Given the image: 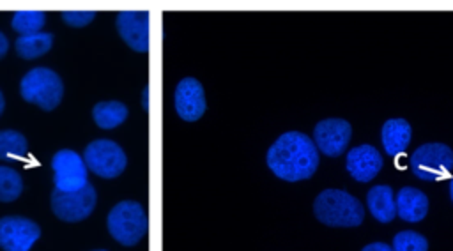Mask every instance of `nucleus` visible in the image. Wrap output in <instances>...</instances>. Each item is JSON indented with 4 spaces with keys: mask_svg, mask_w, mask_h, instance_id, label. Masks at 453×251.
<instances>
[{
    "mask_svg": "<svg viewBox=\"0 0 453 251\" xmlns=\"http://www.w3.org/2000/svg\"><path fill=\"white\" fill-rule=\"evenodd\" d=\"M269 170L287 182L310 179L319 166L315 141L299 131L283 133L267 150Z\"/></svg>",
    "mask_w": 453,
    "mask_h": 251,
    "instance_id": "obj_1",
    "label": "nucleus"
},
{
    "mask_svg": "<svg viewBox=\"0 0 453 251\" xmlns=\"http://www.w3.org/2000/svg\"><path fill=\"white\" fill-rule=\"evenodd\" d=\"M315 217L327 226H357L363 223L361 202L342 189H324L313 202Z\"/></svg>",
    "mask_w": 453,
    "mask_h": 251,
    "instance_id": "obj_2",
    "label": "nucleus"
},
{
    "mask_svg": "<svg viewBox=\"0 0 453 251\" xmlns=\"http://www.w3.org/2000/svg\"><path fill=\"white\" fill-rule=\"evenodd\" d=\"M19 94L27 103L37 104L44 111H51L62 101L64 83L53 69L34 67L21 78Z\"/></svg>",
    "mask_w": 453,
    "mask_h": 251,
    "instance_id": "obj_3",
    "label": "nucleus"
},
{
    "mask_svg": "<svg viewBox=\"0 0 453 251\" xmlns=\"http://www.w3.org/2000/svg\"><path fill=\"white\" fill-rule=\"evenodd\" d=\"M106 224L110 235L117 242H120L122 246H134L145 235L149 228V219L138 202L124 200L110 210Z\"/></svg>",
    "mask_w": 453,
    "mask_h": 251,
    "instance_id": "obj_4",
    "label": "nucleus"
},
{
    "mask_svg": "<svg viewBox=\"0 0 453 251\" xmlns=\"http://www.w3.org/2000/svg\"><path fill=\"white\" fill-rule=\"evenodd\" d=\"M411 170L421 180H442L451 175L453 150L446 143H425L412 152Z\"/></svg>",
    "mask_w": 453,
    "mask_h": 251,
    "instance_id": "obj_5",
    "label": "nucleus"
},
{
    "mask_svg": "<svg viewBox=\"0 0 453 251\" xmlns=\"http://www.w3.org/2000/svg\"><path fill=\"white\" fill-rule=\"evenodd\" d=\"M83 161L88 170L103 179L119 177L127 164V157L122 147L106 138L90 141L83 150Z\"/></svg>",
    "mask_w": 453,
    "mask_h": 251,
    "instance_id": "obj_6",
    "label": "nucleus"
},
{
    "mask_svg": "<svg viewBox=\"0 0 453 251\" xmlns=\"http://www.w3.org/2000/svg\"><path fill=\"white\" fill-rule=\"evenodd\" d=\"M96 202L97 194L90 184L80 191L53 189L51 193V210L65 223H78L88 217L96 207Z\"/></svg>",
    "mask_w": 453,
    "mask_h": 251,
    "instance_id": "obj_7",
    "label": "nucleus"
},
{
    "mask_svg": "<svg viewBox=\"0 0 453 251\" xmlns=\"http://www.w3.org/2000/svg\"><path fill=\"white\" fill-rule=\"evenodd\" d=\"M51 168H53V182L55 189L60 191H80L83 189L87 182V164L83 157L71 150L62 148L51 157Z\"/></svg>",
    "mask_w": 453,
    "mask_h": 251,
    "instance_id": "obj_8",
    "label": "nucleus"
},
{
    "mask_svg": "<svg viewBox=\"0 0 453 251\" xmlns=\"http://www.w3.org/2000/svg\"><path fill=\"white\" fill-rule=\"evenodd\" d=\"M41 237V228L23 216L0 217V247L4 251H30L32 244Z\"/></svg>",
    "mask_w": 453,
    "mask_h": 251,
    "instance_id": "obj_9",
    "label": "nucleus"
},
{
    "mask_svg": "<svg viewBox=\"0 0 453 251\" xmlns=\"http://www.w3.org/2000/svg\"><path fill=\"white\" fill-rule=\"evenodd\" d=\"M115 27L124 42L134 51H149L150 48V12L122 11L115 18Z\"/></svg>",
    "mask_w": 453,
    "mask_h": 251,
    "instance_id": "obj_10",
    "label": "nucleus"
},
{
    "mask_svg": "<svg viewBox=\"0 0 453 251\" xmlns=\"http://www.w3.org/2000/svg\"><path fill=\"white\" fill-rule=\"evenodd\" d=\"M352 127L343 118H324L320 120L313 129V141L317 148L329 156L338 157L345 152L349 141H350Z\"/></svg>",
    "mask_w": 453,
    "mask_h": 251,
    "instance_id": "obj_11",
    "label": "nucleus"
},
{
    "mask_svg": "<svg viewBox=\"0 0 453 251\" xmlns=\"http://www.w3.org/2000/svg\"><path fill=\"white\" fill-rule=\"evenodd\" d=\"M173 103H175L177 115L186 122L198 120L207 110L203 87L196 78H191V76L182 78L177 83Z\"/></svg>",
    "mask_w": 453,
    "mask_h": 251,
    "instance_id": "obj_12",
    "label": "nucleus"
},
{
    "mask_svg": "<svg viewBox=\"0 0 453 251\" xmlns=\"http://www.w3.org/2000/svg\"><path fill=\"white\" fill-rule=\"evenodd\" d=\"M347 171L357 180V182H368L372 180L384 166L380 152L373 145H357L347 152L345 159Z\"/></svg>",
    "mask_w": 453,
    "mask_h": 251,
    "instance_id": "obj_13",
    "label": "nucleus"
},
{
    "mask_svg": "<svg viewBox=\"0 0 453 251\" xmlns=\"http://www.w3.org/2000/svg\"><path fill=\"white\" fill-rule=\"evenodd\" d=\"M428 212V198L423 191L405 186L396 194V214L409 223L425 219Z\"/></svg>",
    "mask_w": 453,
    "mask_h": 251,
    "instance_id": "obj_14",
    "label": "nucleus"
},
{
    "mask_svg": "<svg viewBox=\"0 0 453 251\" xmlns=\"http://www.w3.org/2000/svg\"><path fill=\"white\" fill-rule=\"evenodd\" d=\"M411 138H412V129L405 118H389L382 124V131H380L382 147L391 157H396L402 152H405L407 145L411 143Z\"/></svg>",
    "mask_w": 453,
    "mask_h": 251,
    "instance_id": "obj_15",
    "label": "nucleus"
},
{
    "mask_svg": "<svg viewBox=\"0 0 453 251\" xmlns=\"http://www.w3.org/2000/svg\"><path fill=\"white\" fill-rule=\"evenodd\" d=\"M366 203L372 216L380 223H389L396 216V202L389 186H373L366 193Z\"/></svg>",
    "mask_w": 453,
    "mask_h": 251,
    "instance_id": "obj_16",
    "label": "nucleus"
},
{
    "mask_svg": "<svg viewBox=\"0 0 453 251\" xmlns=\"http://www.w3.org/2000/svg\"><path fill=\"white\" fill-rule=\"evenodd\" d=\"M92 117L101 129H113L127 118V106L120 101H101L92 108Z\"/></svg>",
    "mask_w": 453,
    "mask_h": 251,
    "instance_id": "obj_17",
    "label": "nucleus"
},
{
    "mask_svg": "<svg viewBox=\"0 0 453 251\" xmlns=\"http://www.w3.org/2000/svg\"><path fill=\"white\" fill-rule=\"evenodd\" d=\"M51 46H53V35L50 32H39L34 35H19L14 42L16 53L25 60L42 57L44 53H48L51 49Z\"/></svg>",
    "mask_w": 453,
    "mask_h": 251,
    "instance_id": "obj_18",
    "label": "nucleus"
},
{
    "mask_svg": "<svg viewBox=\"0 0 453 251\" xmlns=\"http://www.w3.org/2000/svg\"><path fill=\"white\" fill-rule=\"evenodd\" d=\"M28 143L27 138L14 129L0 131V159L4 161H19L27 156Z\"/></svg>",
    "mask_w": 453,
    "mask_h": 251,
    "instance_id": "obj_19",
    "label": "nucleus"
},
{
    "mask_svg": "<svg viewBox=\"0 0 453 251\" xmlns=\"http://www.w3.org/2000/svg\"><path fill=\"white\" fill-rule=\"evenodd\" d=\"M44 23H46V14L42 11H16L11 19V27L19 35L39 34Z\"/></svg>",
    "mask_w": 453,
    "mask_h": 251,
    "instance_id": "obj_20",
    "label": "nucleus"
},
{
    "mask_svg": "<svg viewBox=\"0 0 453 251\" xmlns=\"http://www.w3.org/2000/svg\"><path fill=\"white\" fill-rule=\"evenodd\" d=\"M21 191H23L21 175L9 166H0V202L18 200Z\"/></svg>",
    "mask_w": 453,
    "mask_h": 251,
    "instance_id": "obj_21",
    "label": "nucleus"
},
{
    "mask_svg": "<svg viewBox=\"0 0 453 251\" xmlns=\"http://www.w3.org/2000/svg\"><path fill=\"white\" fill-rule=\"evenodd\" d=\"M393 251H428V242L421 233L403 230L393 237Z\"/></svg>",
    "mask_w": 453,
    "mask_h": 251,
    "instance_id": "obj_22",
    "label": "nucleus"
},
{
    "mask_svg": "<svg viewBox=\"0 0 453 251\" xmlns=\"http://www.w3.org/2000/svg\"><path fill=\"white\" fill-rule=\"evenodd\" d=\"M94 18H96L94 11H64L62 12V19L74 28L87 27Z\"/></svg>",
    "mask_w": 453,
    "mask_h": 251,
    "instance_id": "obj_23",
    "label": "nucleus"
},
{
    "mask_svg": "<svg viewBox=\"0 0 453 251\" xmlns=\"http://www.w3.org/2000/svg\"><path fill=\"white\" fill-rule=\"evenodd\" d=\"M361 251H393V247L384 242H372V244L365 246Z\"/></svg>",
    "mask_w": 453,
    "mask_h": 251,
    "instance_id": "obj_24",
    "label": "nucleus"
},
{
    "mask_svg": "<svg viewBox=\"0 0 453 251\" xmlns=\"http://www.w3.org/2000/svg\"><path fill=\"white\" fill-rule=\"evenodd\" d=\"M7 49H9V41H7V37L0 32V58L7 53Z\"/></svg>",
    "mask_w": 453,
    "mask_h": 251,
    "instance_id": "obj_25",
    "label": "nucleus"
},
{
    "mask_svg": "<svg viewBox=\"0 0 453 251\" xmlns=\"http://www.w3.org/2000/svg\"><path fill=\"white\" fill-rule=\"evenodd\" d=\"M147 101H149V87L143 88V110L145 111H149V103Z\"/></svg>",
    "mask_w": 453,
    "mask_h": 251,
    "instance_id": "obj_26",
    "label": "nucleus"
},
{
    "mask_svg": "<svg viewBox=\"0 0 453 251\" xmlns=\"http://www.w3.org/2000/svg\"><path fill=\"white\" fill-rule=\"evenodd\" d=\"M4 106H5V101H4V95H2V92H0V115H2V111H4Z\"/></svg>",
    "mask_w": 453,
    "mask_h": 251,
    "instance_id": "obj_27",
    "label": "nucleus"
},
{
    "mask_svg": "<svg viewBox=\"0 0 453 251\" xmlns=\"http://www.w3.org/2000/svg\"><path fill=\"white\" fill-rule=\"evenodd\" d=\"M449 196H451V202H453V177L449 180Z\"/></svg>",
    "mask_w": 453,
    "mask_h": 251,
    "instance_id": "obj_28",
    "label": "nucleus"
},
{
    "mask_svg": "<svg viewBox=\"0 0 453 251\" xmlns=\"http://www.w3.org/2000/svg\"><path fill=\"white\" fill-rule=\"evenodd\" d=\"M94 251H106V249H94Z\"/></svg>",
    "mask_w": 453,
    "mask_h": 251,
    "instance_id": "obj_29",
    "label": "nucleus"
}]
</instances>
